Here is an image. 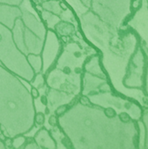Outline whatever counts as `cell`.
<instances>
[{
  "mask_svg": "<svg viewBox=\"0 0 148 149\" xmlns=\"http://www.w3.org/2000/svg\"><path fill=\"white\" fill-rule=\"evenodd\" d=\"M44 120H45L44 113H38L36 114V116H35V122H36L37 125H38V126L44 125Z\"/></svg>",
  "mask_w": 148,
  "mask_h": 149,
  "instance_id": "6da1fadb",
  "label": "cell"
},
{
  "mask_svg": "<svg viewBox=\"0 0 148 149\" xmlns=\"http://www.w3.org/2000/svg\"><path fill=\"white\" fill-rule=\"evenodd\" d=\"M69 107H70V105H64V106L59 107L55 111V114H56L57 116H60V115L64 114V113L69 109Z\"/></svg>",
  "mask_w": 148,
  "mask_h": 149,
  "instance_id": "7a4b0ae2",
  "label": "cell"
},
{
  "mask_svg": "<svg viewBox=\"0 0 148 149\" xmlns=\"http://www.w3.org/2000/svg\"><path fill=\"white\" fill-rule=\"evenodd\" d=\"M79 102L81 105L83 106H88V107H92V104H91L89 99L86 97V96H82L80 99H79Z\"/></svg>",
  "mask_w": 148,
  "mask_h": 149,
  "instance_id": "3957f363",
  "label": "cell"
},
{
  "mask_svg": "<svg viewBox=\"0 0 148 149\" xmlns=\"http://www.w3.org/2000/svg\"><path fill=\"white\" fill-rule=\"evenodd\" d=\"M48 122H49V125H50V126H51V127H56L57 124H58V119H57V117H56L55 115H51V116H50Z\"/></svg>",
  "mask_w": 148,
  "mask_h": 149,
  "instance_id": "277c9868",
  "label": "cell"
},
{
  "mask_svg": "<svg viewBox=\"0 0 148 149\" xmlns=\"http://www.w3.org/2000/svg\"><path fill=\"white\" fill-rule=\"evenodd\" d=\"M31 96L34 98V99H38L39 97V92L37 88L35 87H32L31 88Z\"/></svg>",
  "mask_w": 148,
  "mask_h": 149,
  "instance_id": "5b68a950",
  "label": "cell"
},
{
  "mask_svg": "<svg viewBox=\"0 0 148 149\" xmlns=\"http://www.w3.org/2000/svg\"><path fill=\"white\" fill-rule=\"evenodd\" d=\"M62 143H63L66 148H71V147H72L71 142H70V141H69L67 138H64V139L62 140Z\"/></svg>",
  "mask_w": 148,
  "mask_h": 149,
  "instance_id": "8992f818",
  "label": "cell"
},
{
  "mask_svg": "<svg viewBox=\"0 0 148 149\" xmlns=\"http://www.w3.org/2000/svg\"><path fill=\"white\" fill-rule=\"evenodd\" d=\"M40 100H41V103L44 106H47L48 104V100H47V97L45 95H42L41 98H40Z\"/></svg>",
  "mask_w": 148,
  "mask_h": 149,
  "instance_id": "52a82bcc",
  "label": "cell"
},
{
  "mask_svg": "<svg viewBox=\"0 0 148 149\" xmlns=\"http://www.w3.org/2000/svg\"><path fill=\"white\" fill-rule=\"evenodd\" d=\"M59 5H60V7H61L62 9H64V10H67V9H68V7H67V5H66L65 3H62V2H61V3H59Z\"/></svg>",
  "mask_w": 148,
  "mask_h": 149,
  "instance_id": "ba28073f",
  "label": "cell"
},
{
  "mask_svg": "<svg viewBox=\"0 0 148 149\" xmlns=\"http://www.w3.org/2000/svg\"><path fill=\"white\" fill-rule=\"evenodd\" d=\"M5 138H6V137H4V136H3V134H0V139H1V140L4 141V140H5Z\"/></svg>",
  "mask_w": 148,
  "mask_h": 149,
  "instance_id": "9c48e42d",
  "label": "cell"
},
{
  "mask_svg": "<svg viewBox=\"0 0 148 149\" xmlns=\"http://www.w3.org/2000/svg\"><path fill=\"white\" fill-rule=\"evenodd\" d=\"M49 113H50V111H49L48 107H46V109H45V113H46V114H48Z\"/></svg>",
  "mask_w": 148,
  "mask_h": 149,
  "instance_id": "30bf717a",
  "label": "cell"
}]
</instances>
